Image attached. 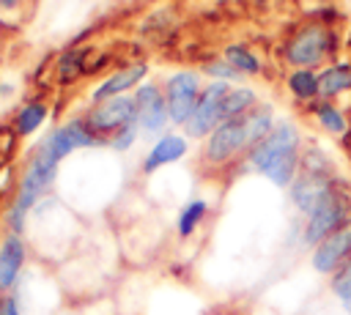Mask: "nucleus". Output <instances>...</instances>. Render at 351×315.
Returning <instances> with one entry per match:
<instances>
[{
  "mask_svg": "<svg viewBox=\"0 0 351 315\" xmlns=\"http://www.w3.org/2000/svg\"><path fill=\"white\" fill-rule=\"evenodd\" d=\"M88 145H101V137H96L85 121H69V123L58 126L55 131H49V137L38 145L36 156L30 159V164L22 175V186H19V194H16L14 208H11V227L14 230L22 227L25 214L52 186L60 159L66 153H71L74 148H88Z\"/></svg>",
  "mask_w": 351,
  "mask_h": 315,
  "instance_id": "obj_1",
  "label": "nucleus"
},
{
  "mask_svg": "<svg viewBox=\"0 0 351 315\" xmlns=\"http://www.w3.org/2000/svg\"><path fill=\"white\" fill-rule=\"evenodd\" d=\"M250 164L277 186H291L299 167V131L293 123H277L266 140L250 148Z\"/></svg>",
  "mask_w": 351,
  "mask_h": 315,
  "instance_id": "obj_2",
  "label": "nucleus"
},
{
  "mask_svg": "<svg viewBox=\"0 0 351 315\" xmlns=\"http://www.w3.org/2000/svg\"><path fill=\"white\" fill-rule=\"evenodd\" d=\"M335 47V33L324 22H307L302 25L285 44V60L293 68H313L326 60V55Z\"/></svg>",
  "mask_w": 351,
  "mask_h": 315,
  "instance_id": "obj_3",
  "label": "nucleus"
},
{
  "mask_svg": "<svg viewBox=\"0 0 351 315\" xmlns=\"http://www.w3.org/2000/svg\"><path fill=\"white\" fill-rule=\"evenodd\" d=\"M351 222V200L346 192L335 189L310 216L304 225V244L318 247L324 238H329L332 233H337L340 227H346Z\"/></svg>",
  "mask_w": 351,
  "mask_h": 315,
  "instance_id": "obj_4",
  "label": "nucleus"
},
{
  "mask_svg": "<svg viewBox=\"0 0 351 315\" xmlns=\"http://www.w3.org/2000/svg\"><path fill=\"white\" fill-rule=\"evenodd\" d=\"M203 88H200V77L189 68L176 71L167 77L165 82V99H167V110H170V121L176 126H186V121L192 118L197 99H200Z\"/></svg>",
  "mask_w": 351,
  "mask_h": 315,
  "instance_id": "obj_5",
  "label": "nucleus"
},
{
  "mask_svg": "<svg viewBox=\"0 0 351 315\" xmlns=\"http://www.w3.org/2000/svg\"><path fill=\"white\" fill-rule=\"evenodd\" d=\"M230 85L228 82H208L197 99V107L192 112V118L186 121V134L189 137H206L211 134L219 123H222V101L228 96Z\"/></svg>",
  "mask_w": 351,
  "mask_h": 315,
  "instance_id": "obj_6",
  "label": "nucleus"
},
{
  "mask_svg": "<svg viewBox=\"0 0 351 315\" xmlns=\"http://www.w3.org/2000/svg\"><path fill=\"white\" fill-rule=\"evenodd\" d=\"M85 123L90 126L93 134L99 131V134H110V137H112L118 129H123V126H129V123H137L134 96H112V99L99 101V104L88 112Z\"/></svg>",
  "mask_w": 351,
  "mask_h": 315,
  "instance_id": "obj_7",
  "label": "nucleus"
},
{
  "mask_svg": "<svg viewBox=\"0 0 351 315\" xmlns=\"http://www.w3.org/2000/svg\"><path fill=\"white\" fill-rule=\"evenodd\" d=\"M134 107H137V126L148 134L162 131L170 121L165 90L154 82H143L140 88H134Z\"/></svg>",
  "mask_w": 351,
  "mask_h": 315,
  "instance_id": "obj_8",
  "label": "nucleus"
},
{
  "mask_svg": "<svg viewBox=\"0 0 351 315\" xmlns=\"http://www.w3.org/2000/svg\"><path fill=\"white\" fill-rule=\"evenodd\" d=\"M247 148V126H244V118H233V121H222L211 134H208V142H206V159L219 164V162H228L233 159L239 151Z\"/></svg>",
  "mask_w": 351,
  "mask_h": 315,
  "instance_id": "obj_9",
  "label": "nucleus"
},
{
  "mask_svg": "<svg viewBox=\"0 0 351 315\" xmlns=\"http://www.w3.org/2000/svg\"><path fill=\"white\" fill-rule=\"evenodd\" d=\"M335 181L329 178V173H310L304 170L302 175H296V181L291 184V200L302 214H313L332 192H335Z\"/></svg>",
  "mask_w": 351,
  "mask_h": 315,
  "instance_id": "obj_10",
  "label": "nucleus"
},
{
  "mask_svg": "<svg viewBox=\"0 0 351 315\" xmlns=\"http://www.w3.org/2000/svg\"><path fill=\"white\" fill-rule=\"evenodd\" d=\"M348 260H351V222L313 249V268L321 274H335Z\"/></svg>",
  "mask_w": 351,
  "mask_h": 315,
  "instance_id": "obj_11",
  "label": "nucleus"
},
{
  "mask_svg": "<svg viewBox=\"0 0 351 315\" xmlns=\"http://www.w3.org/2000/svg\"><path fill=\"white\" fill-rule=\"evenodd\" d=\"M145 74H148V63H132V66H123V68L112 71L104 82H99L96 90L90 93V99L99 104V101L112 99V96H126V90L143 85V77H145Z\"/></svg>",
  "mask_w": 351,
  "mask_h": 315,
  "instance_id": "obj_12",
  "label": "nucleus"
},
{
  "mask_svg": "<svg viewBox=\"0 0 351 315\" xmlns=\"http://www.w3.org/2000/svg\"><path fill=\"white\" fill-rule=\"evenodd\" d=\"M186 153V140L181 137V134H165V137H159V142L148 151V156H145V162H143V170L145 173H154V170H159L162 164H170V162H176V159H181Z\"/></svg>",
  "mask_w": 351,
  "mask_h": 315,
  "instance_id": "obj_13",
  "label": "nucleus"
},
{
  "mask_svg": "<svg viewBox=\"0 0 351 315\" xmlns=\"http://www.w3.org/2000/svg\"><path fill=\"white\" fill-rule=\"evenodd\" d=\"M22 263H25V244L16 236H8L0 244V290L14 285Z\"/></svg>",
  "mask_w": 351,
  "mask_h": 315,
  "instance_id": "obj_14",
  "label": "nucleus"
},
{
  "mask_svg": "<svg viewBox=\"0 0 351 315\" xmlns=\"http://www.w3.org/2000/svg\"><path fill=\"white\" fill-rule=\"evenodd\" d=\"M244 126H247V148H255L261 140H266L274 129V118H271V107L269 104H255L247 115H244Z\"/></svg>",
  "mask_w": 351,
  "mask_h": 315,
  "instance_id": "obj_15",
  "label": "nucleus"
},
{
  "mask_svg": "<svg viewBox=\"0 0 351 315\" xmlns=\"http://www.w3.org/2000/svg\"><path fill=\"white\" fill-rule=\"evenodd\" d=\"M346 90H351V66L335 63L318 74V96L332 99V96H340Z\"/></svg>",
  "mask_w": 351,
  "mask_h": 315,
  "instance_id": "obj_16",
  "label": "nucleus"
},
{
  "mask_svg": "<svg viewBox=\"0 0 351 315\" xmlns=\"http://www.w3.org/2000/svg\"><path fill=\"white\" fill-rule=\"evenodd\" d=\"M258 104V96L252 88H230L225 101H222V121H233V118H244L252 107Z\"/></svg>",
  "mask_w": 351,
  "mask_h": 315,
  "instance_id": "obj_17",
  "label": "nucleus"
},
{
  "mask_svg": "<svg viewBox=\"0 0 351 315\" xmlns=\"http://www.w3.org/2000/svg\"><path fill=\"white\" fill-rule=\"evenodd\" d=\"M288 90L302 101L315 99L318 96V74L313 68H293L288 74Z\"/></svg>",
  "mask_w": 351,
  "mask_h": 315,
  "instance_id": "obj_18",
  "label": "nucleus"
},
{
  "mask_svg": "<svg viewBox=\"0 0 351 315\" xmlns=\"http://www.w3.org/2000/svg\"><path fill=\"white\" fill-rule=\"evenodd\" d=\"M222 58H225L241 77H244V74H258V71H261V60H258V55L250 52L244 44H228Z\"/></svg>",
  "mask_w": 351,
  "mask_h": 315,
  "instance_id": "obj_19",
  "label": "nucleus"
},
{
  "mask_svg": "<svg viewBox=\"0 0 351 315\" xmlns=\"http://www.w3.org/2000/svg\"><path fill=\"white\" fill-rule=\"evenodd\" d=\"M313 112H315L318 123H321L326 131H332V134H346V131H348V121H346V115H343L335 104H329L326 99L315 101V104H313Z\"/></svg>",
  "mask_w": 351,
  "mask_h": 315,
  "instance_id": "obj_20",
  "label": "nucleus"
},
{
  "mask_svg": "<svg viewBox=\"0 0 351 315\" xmlns=\"http://www.w3.org/2000/svg\"><path fill=\"white\" fill-rule=\"evenodd\" d=\"M44 118H47V104L30 101V104H25V107L19 110V115H16V131H19V134H33V131L44 123Z\"/></svg>",
  "mask_w": 351,
  "mask_h": 315,
  "instance_id": "obj_21",
  "label": "nucleus"
},
{
  "mask_svg": "<svg viewBox=\"0 0 351 315\" xmlns=\"http://www.w3.org/2000/svg\"><path fill=\"white\" fill-rule=\"evenodd\" d=\"M85 55H88L85 49H69V52H63L60 60H58V77L63 82H71L77 74H82L85 71V60H82Z\"/></svg>",
  "mask_w": 351,
  "mask_h": 315,
  "instance_id": "obj_22",
  "label": "nucleus"
},
{
  "mask_svg": "<svg viewBox=\"0 0 351 315\" xmlns=\"http://www.w3.org/2000/svg\"><path fill=\"white\" fill-rule=\"evenodd\" d=\"M206 200H192L189 205H184V211H181V216H178V233L181 236H189L195 227H197V222L203 219V214H206Z\"/></svg>",
  "mask_w": 351,
  "mask_h": 315,
  "instance_id": "obj_23",
  "label": "nucleus"
},
{
  "mask_svg": "<svg viewBox=\"0 0 351 315\" xmlns=\"http://www.w3.org/2000/svg\"><path fill=\"white\" fill-rule=\"evenodd\" d=\"M332 290H335V296H340V301L351 304V260L343 263V266L332 274Z\"/></svg>",
  "mask_w": 351,
  "mask_h": 315,
  "instance_id": "obj_24",
  "label": "nucleus"
},
{
  "mask_svg": "<svg viewBox=\"0 0 351 315\" xmlns=\"http://www.w3.org/2000/svg\"><path fill=\"white\" fill-rule=\"evenodd\" d=\"M203 68H206V74H211L217 82H230V79H239V77H241L225 58H222V60H208Z\"/></svg>",
  "mask_w": 351,
  "mask_h": 315,
  "instance_id": "obj_25",
  "label": "nucleus"
},
{
  "mask_svg": "<svg viewBox=\"0 0 351 315\" xmlns=\"http://www.w3.org/2000/svg\"><path fill=\"white\" fill-rule=\"evenodd\" d=\"M137 123H129V126H123V129H118L112 137H110V145L115 148V151H126V148H132L134 145V140H137Z\"/></svg>",
  "mask_w": 351,
  "mask_h": 315,
  "instance_id": "obj_26",
  "label": "nucleus"
},
{
  "mask_svg": "<svg viewBox=\"0 0 351 315\" xmlns=\"http://www.w3.org/2000/svg\"><path fill=\"white\" fill-rule=\"evenodd\" d=\"M0 315H19L16 301H14V299H3V301H0Z\"/></svg>",
  "mask_w": 351,
  "mask_h": 315,
  "instance_id": "obj_27",
  "label": "nucleus"
},
{
  "mask_svg": "<svg viewBox=\"0 0 351 315\" xmlns=\"http://www.w3.org/2000/svg\"><path fill=\"white\" fill-rule=\"evenodd\" d=\"M19 3H22V0H0V8H3V11H14Z\"/></svg>",
  "mask_w": 351,
  "mask_h": 315,
  "instance_id": "obj_28",
  "label": "nucleus"
}]
</instances>
